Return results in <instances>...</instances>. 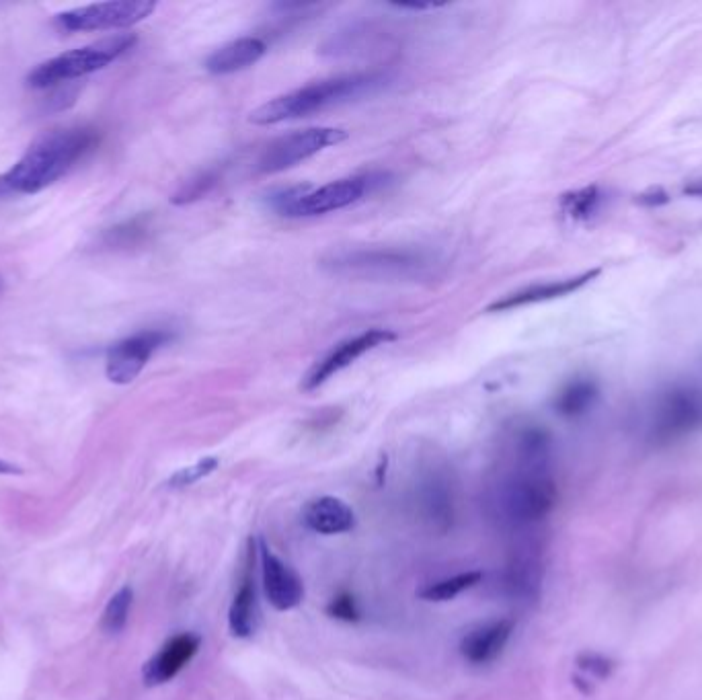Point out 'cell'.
Listing matches in <instances>:
<instances>
[{"label":"cell","instance_id":"4fadbf2b","mask_svg":"<svg viewBox=\"0 0 702 700\" xmlns=\"http://www.w3.org/2000/svg\"><path fill=\"white\" fill-rule=\"evenodd\" d=\"M253 561H255V542L249 540V553H247V569L241 581L239 592L234 594L230 610H228V629L237 639H251L259 629V602H257V588H255V575H253Z\"/></svg>","mask_w":702,"mask_h":700},{"label":"cell","instance_id":"6da1fadb","mask_svg":"<svg viewBox=\"0 0 702 700\" xmlns=\"http://www.w3.org/2000/svg\"><path fill=\"white\" fill-rule=\"evenodd\" d=\"M97 144L99 132L89 126H72L39 138L5 175H0V198L44 191L85 159Z\"/></svg>","mask_w":702,"mask_h":700},{"label":"cell","instance_id":"ac0fdd59","mask_svg":"<svg viewBox=\"0 0 702 700\" xmlns=\"http://www.w3.org/2000/svg\"><path fill=\"white\" fill-rule=\"evenodd\" d=\"M598 395H600V391H598L596 380L577 376V378H571L567 384H563V388L557 393L553 405L561 417L571 419V417H579L588 411L596 403Z\"/></svg>","mask_w":702,"mask_h":700},{"label":"cell","instance_id":"30bf717a","mask_svg":"<svg viewBox=\"0 0 702 700\" xmlns=\"http://www.w3.org/2000/svg\"><path fill=\"white\" fill-rule=\"evenodd\" d=\"M395 339H397V333H393V331L370 329L366 333L356 335L354 339H347V341L339 343L333 352H329L323 360H319L315 366L310 368V372L302 380V391H306V393L317 391L319 386H323L335 374H339L341 370L354 364L358 358H362L364 354L372 352V349L386 345Z\"/></svg>","mask_w":702,"mask_h":700},{"label":"cell","instance_id":"7c38bea8","mask_svg":"<svg viewBox=\"0 0 702 700\" xmlns=\"http://www.w3.org/2000/svg\"><path fill=\"white\" fill-rule=\"evenodd\" d=\"M202 647V637L195 633H179L171 637L154 657L146 661L142 678L146 686L171 682Z\"/></svg>","mask_w":702,"mask_h":700},{"label":"cell","instance_id":"4316f807","mask_svg":"<svg viewBox=\"0 0 702 700\" xmlns=\"http://www.w3.org/2000/svg\"><path fill=\"white\" fill-rule=\"evenodd\" d=\"M684 193H686V196H692V198H702V179L692 181L690 185H686Z\"/></svg>","mask_w":702,"mask_h":700},{"label":"cell","instance_id":"52a82bcc","mask_svg":"<svg viewBox=\"0 0 702 700\" xmlns=\"http://www.w3.org/2000/svg\"><path fill=\"white\" fill-rule=\"evenodd\" d=\"M347 140V132L341 128H308L292 132L273 142L257 163L259 173L276 175L296 167L298 163L315 157L321 150L341 144Z\"/></svg>","mask_w":702,"mask_h":700},{"label":"cell","instance_id":"83f0119b","mask_svg":"<svg viewBox=\"0 0 702 700\" xmlns=\"http://www.w3.org/2000/svg\"><path fill=\"white\" fill-rule=\"evenodd\" d=\"M3 290H5V280L0 278V294H3Z\"/></svg>","mask_w":702,"mask_h":700},{"label":"cell","instance_id":"3957f363","mask_svg":"<svg viewBox=\"0 0 702 700\" xmlns=\"http://www.w3.org/2000/svg\"><path fill=\"white\" fill-rule=\"evenodd\" d=\"M136 42L138 40L134 33H122L85 48L70 50L44 64H39L33 72H29L27 85L33 89H50L83 79V76L103 70L117 58H122L128 50L134 48Z\"/></svg>","mask_w":702,"mask_h":700},{"label":"cell","instance_id":"e0dca14e","mask_svg":"<svg viewBox=\"0 0 702 700\" xmlns=\"http://www.w3.org/2000/svg\"><path fill=\"white\" fill-rule=\"evenodd\" d=\"M265 52L267 46L259 37H241V40H234L212 52L204 66L212 74L241 72L259 62L265 56Z\"/></svg>","mask_w":702,"mask_h":700},{"label":"cell","instance_id":"2e32d148","mask_svg":"<svg viewBox=\"0 0 702 700\" xmlns=\"http://www.w3.org/2000/svg\"><path fill=\"white\" fill-rule=\"evenodd\" d=\"M302 522L312 532L333 536L354 530L356 514L343 499L325 495L306 503V508L302 510Z\"/></svg>","mask_w":702,"mask_h":700},{"label":"cell","instance_id":"277c9868","mask_svg":"<svg viewBox=\"0 0 702 700\" xmlns=\"http://www.w3.org/2000/svg\"><path fill=\"white\" fill-rule=\"evenodd\" d=\"M432 259L423 251L413 249H356L339 251L323 261L331 274L388 280V278H419L427 274Z\"/></svg>","mask_w":702,"mask_h":700},{"label":"cell","instance_id":"5b68a950","mask_svg":"<svg viewBox=\"0 0 702 700\" xmlns=\"http://www.w3.org/2000/svg\"><path fill=\"white\" fill-rule=\"evenodd\" d=\"M372 183V175H364L331 181L319 189H310L308 185L288 187L273 193L269 204L273 210L288 218L321 216L360 202L370 191Z\"/></svg>","mask_w":702,"mask_h":700},{"label":"cell","instance_id":"8fae6325","mask_svg":"<svg viewBox=\"0 0 702 700\" xmlns=\"http://www.w3.org/2000/svg\"><path fill=\"white\" fill-rule=\"evenodd\" d=\"M259 557H261L263 592L267 602L280 612L298 608L304 600L302 577L278 555H273L263 540H259Z\"/></svg>","mask_w":702,"mask_h":700},{"label":"cell","instance_id":"5bb4252c","mask_svg":"<svg viewBox=\"0 0 702 700\" xmlns=\"http://www.w3.org/2000/svg\"><path fill=\"white\" fill-rule=\"evenodd\" d=\"M512 633L514 620L510 618L487 622V625H481L464 635V639L460 641V653L468 664L473 666L491 664V661H495L501 655Z\"/></svg>","mask_w":702,"mask_h":700},{"label":"cell","instance_id":"9a60e30c","mask_svg":"<svg viewBox=\"0 0 702 700\" xmlns=\"http://www.w3.org/2000/svg\"><path fill=\"white\" fill-rule=\"evenodd\" d=\"M600 274H602V269L596 267V269H590V271H583V274L573 276V278L528 286V288H524L520 292H514L510 296H505V298L489 304L487 310H489V313H503V310H512V308H520V306H528V304H538V302H546V300L563 298V296H569V294L581 290L585 284H590Z\"/></svg>","mask_w":702,"mask_h":700},{"label":"cell","instance_id":"484cf974","mask_svg":"<svg viewBox=\"0 0 702 700\" xmlns=\"http://www.w3.org/2000/svg\"><path fill=\"white\" fill-rule=\"evenodd\" d=\"M23 469H19L17 464H11L7 460L0 458V475H21Z\"/></svg>","mask_w":702,"mask_h":700},{"label":"cell","instance_id":"44dd1931","mask_svg":"<svg viewBox=\"0 0 702 700\" xmlns=\"http://www.w3.org/2000/svg\"><path fill=\"white\" fill-rule=\"evenodd\" d=\"M148 230H150L148 218L146 216H138V218H132L128 222H122V224L109 228L103 235V245L111 247V249L134 247V245H140L146 239Z\"/></svg>","mask_w":702,"mask_h":700},{"label":"cell","instance_id":"d6986e66","mask_svg":"<svg viewBox=\"0 0 702 700\" xmlns=\"http://www.w3.org/2000/svg\"><path fill=\"white\" fill-rule=\"evenodd\" d=\"M481 579H483L481 571L458 573V575L440 579L436 583H429L427 588H423L419 592V598L425 602H450V600L458 598L462 592L479 586Z\"/></svg>","mask_w":702,"mask_h":700},{"label":"cell","instance_id":"603a6c76","mask_svg":"<svg viewBox=\"0 0 702 700\" xmlns=\"http://www.w3.org/2000/svg\"><path fill=\"white\" fill-rule=\"evenodd\" d=\"M218 183V171L216 169H208V171H202L198 173L195 177H191L189 181H185L179 189L175 196L171 198V202L175 206H187V204H193V202H198L202 200L204 196H208V193L212 191V187Z\"/></svg>","mask_w":702,"mask_h":700},{"label":"cell","instance_id":"ba28073f","mask_svg":"<svg viewBox=\"0 0 702 700\" xmlns=\"http://www.w3.org/2000/svg\"><path fill=\"white\" fill-rule=\"evenodd\" d=\"M702 425V393L676 386L663 393L653 407L649 432L659 442L682 438Z\"/></svg>","mask_w":702,"mask_h":700},{"label":"cell","instance_id":"9c48e42d","mask_svg":"<svg viewBox=\"0 0 702 700\" xmlns=\"http://www.w3.org/2000/svg\"><path fill=\"white\" fill-rule=\"evenodd\" d=\"M173 339V333L167 329H144L136 335H130L117 341L107 349L105 374L113 384H130L146 368L148 360L156 349H161Z\"/></svg>","mask_w":702,"mask_h":700},{"label":"cell","instance_id":"8992f818","mask_svg":"<svg viewBox=\"0 0 702 700\" xmlns=\"http://www.w3.org/2000/svg\"><path fill=\"white\" fill-rule=\"evenodd\" d=\"M154 11V0H109V3H95L60 13L54 25L64 33L126 29L148 19Z\"/></svg>","mask_w":702,"mask_h":700},{"label":"cell","instance_id":"cb8c5ba5","mask_svg":"<svg viewBox=\"0 0 702 700\" xmlns=\"http://www.w3.org/2000/svg\"><path fill=\"white\" fill-rule=\"evenodd\" d=\"M218 464H220V460L214 458V456L202 458V460H198L195 464L185 466V469L177 471V473L169 479V487L181 489V487H189V485H193V483H198V481L206 479L208 475H212V473L218 469Z\"/></svg>","mask_w":702,"mask_h":700},{"label":"cell","instance_id":"d4e9b609","mask_svg":"<svg viewBox=\"0 0 702 700\" xmlns=\"http://www.w3.org/2000/svg\"><path fill=\"white\" fill-rule=\"evenodd\" d=\"M325 612H327L331 618L343 620V622H358V620L362 618V610H360V606H358L356 596L351 594V592H345V590L339 592V594H335V596L329 600Z\"/></svg>","mask_w":702,"mask_h":700},{"label":"cell","instance_id":"ffe728a7","mask_svg":"<svg viewBox=\"0 0 702 700\" xmlns=\"http://www.w3.org/2000/svg\"><path fill=\"white\" fill-rule=\"evenodd\" d=\"M602 200H604L602 191L596 185L583 187V189L565 193L561 198V212L571 220H588L600 210Z\"/></svg>","mask_w":702,"mask_h":700},{"label":"cell","instance_id":"7402d4cb","mask_svg":"<svg viewBox=\"0 0 702 700\" xmlns=\"http://www.w3.org/2000/svg\"><path fill=\"white\" fill-rule=\"evenodd\" d=\"M132 600H134V592L130 586L122 588L117 592L109 602L107 608L103 612V620L101 625L109 635L122 633L128 625V616H130V608H132Z\"/></svg>","mask_w":702,"mask_h":700},{"label":"cell","instance_id":"7a4b0ae2","mask_svg":"<svg viewBox=\"0 0 702 700\" xmlns=\"http://www.w3.org/2000/svg\"><path fill=\"white\" fill-rule=\"evenodd\" d=\"M384 83H386V76L374 74V72L337 76V79L308 85L298 91L267 101L265 105L257 107L251 113L249 122L255 126H276L282 122L306 118L310 113H317L327 107L372 93L380 89Z\"/></svg>","mask_w":702,"mask_h":700}]
</instances>
